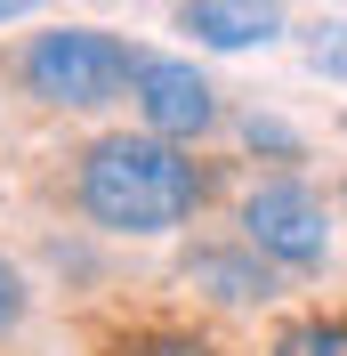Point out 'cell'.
I'll list each match as a JSON object with an SVG mask.
<instances>
[{
	"label": "cell",
	"instance_id": "obj_1",
	"mask_svg": "<svg viewBox=\"0 0 347 356\" xmlns=\"http://www.w3.org/2000/svg\"><path fill=\"white\" fill-rule=\"evenodd\" d=\"M81 211L105 235H170L202 211V170L162 130H121L81 154Z\"/></svg>",
	"mask_w": 347,
	"mask_h": 356
},
{
	"label": "cell",
	"instance_id": "obj_2",
	"mask_svg": "<svg viewBox=\"0 0 347 356\" xmlns=\"http://www.w3.org/2000/svg\"><path fill=\"white\" fill-rule=\"evenodd\" d=\"M130 49L113 41V33H97V24H65V33H41V41L17 57L24 89L41 97V106H73V113H97L113 106L121 89H130Z\"/></svg>",
	"mask_w": 347,
	"mask_h": 356
},
{
	"label": "cell",
	"instance_id": "obj_3",
	"mask_svg": "<svg viewBox=\"0 0 347 356\" xmlns=\"http://www.w3.org/2000/svg\"><path fill=\"white\" fill-rule=\"evenodd\" d=\"M242 235H251V251H266L282 267H315L331 251V211L307 195L299 178H275V186H259L242 202Z\"/></svg>",
	"mask_w": 347,
	"mask_h": 356
},
{
	"label": "cell",
	"instance_id": "obj_4",
	"mask_svg": "<svg viewBox=\"0 0 347 356\" xmlns=\"http://www.w3.org/2000/svg\"><path fill=\"white\" fill-rule=\"evenodd\" d=\"M130 97H137V113H146V130H162V138H202L218 122L210 81H202L194 65H178V57H137L130 65Z\"/></svg>",
	"mask_w": 347,
	"mask_h": 356
},
{
	"label": "cell",
	"instance_id": "obj_5",
	"mask_svg": "<svg viewBox=\"0 0 347 356\" xmlns=\"http://www.w3.org/2000/svg\"><path fill=\"white\" fill-rule=\"evenodd\" d=\"M178 24L194 33V41L210 49H251V41H275V0H186L178 8Z\"/></svg>",
	"mask_w": 347,
	"mask_h": 356
},
{
	"label": "cell",
	"instance_id": "obj_6",
	"mask_svg": "<svg viewBox=\"0 0 347 356\" xmlns=\"http://www.w3.org/2000/svg\"><path fill=\"white\" fill-rule=\"evenodd\" d=\"M186 284H210L218 300H235V308H251V300H266V267L251 259H226V251H194V267H186Z\"/></svg>",
	"mask_w": 347,
	"mask_h": 356
},
{
	"label": "cell",
	"instance_id": "obj_7",
	"mask_svg": "<svg viewBox=\"0 0 347 356\" xmlns=\"http://www.w3.org/2000/svg\"><path fill=\"white\" fill-rule=\"evenodd\" d=\"M275 356H347V316H307L275 340Z\"/></svg>",
	"mask_w": 347,
	"mask_h": 356
},
{
	"label": "cell",
	"instance_id": "obj_8",
	"mask_svg": "<svg viewBox=\"0 0 347 356\" xmlns=\"http://www.w3.org/2000/svg\"><path fill=\"white\" fill-rule=\"evenodd\" d=\"M113 356H218L202 332H137V340H121Z\"/></svg>",
	"mask_w": 347,
	"mask_h": 356
},
{
	"label": "cell",
	"instance_id": "obj_9",
	"mask_svg": "<svg viewBox=\"0 0 347 356\" xmlns=\"http://www.w3.org/2000/svg\"><path fill=\"white\" fill-rule=\"evenodd\" d=\"M17 316H24V275H17L8 259H0V332H8Z\"/></svg>",
	"mask_w": 347,
	"mask_h": 356
},
{
	"label": "cell",
	"instance_id": "obj_10",
	"mask_svg": "<svg viewBox=\"0 0 347 356\" xmlns=\"http://www.w3.org/2000/svg\"><path fill=\"white\" fill-rule=\"evenodd\" d=\"M33 8H41V0H0V24H8V17H33Z\"/></svg>",
	"mask_w": 347,
	"mask_h": 356
}]
</instances>
